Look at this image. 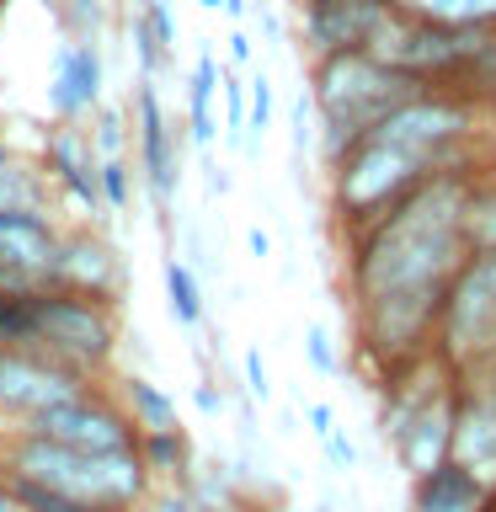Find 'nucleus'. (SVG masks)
I'll use <instances>...</instances> for the list:
<instances>
[{"mask_svg":"<svg viewBox=\"0 0 496 512\" xmlns=\"http://www.w3.org/2000/svg\"><path fill=\"white\" fill-rule=\"evenodd\" d=\"M480 171H438L384 219L347 240V299H448L454 272L470 262L464 246V198Z\"/></svg>","mask_w":496,"mask_h":512,"instance_id":"obj_1","label":"nucleus"},{"mask_svg":"<svg viewBox=\"0 0 496 512\" xmlns=\"http://www.w3.org/2000/svg\"><path fill=\"white\" fill-rule=\"evenodd\" d=\"M0 480H22V486H43L75 502L96 507H134L144 512L155 502V480L144 470L139 448H118V454H86V448L48 443L38 432L0 427Z\"/></svg>","mask_w":496,"mask_h":512,"instance_id":"obj_2","label":"nucleus"},{"mask_svg":"<svg viewBox=\"0 0 496 512\" xmlns=\"http://www.w3.org/2000/svg\"><path fill=\"white\" fill-rule=\"evenodd\" d=\"M416 91H427V80H416L406 70H395V64L374 59L368 48L315 59L310 64V102H315L320 160L336 166L352 144L368 139L400 102H411Z\"/></svg>","mask_w":496,"mask_h":512,"instance_id":"obj_3","label":"nucleus"},{"mask_svg":"<svg viewBox=\"0 0 496 512\" xmlns=\"http://www.w3.org/2000/svg\"><path fill=\"white\" fill-rule=\"evenodd\" d=\"M326 171H331L326 198H331V219H336L342 246H347L352 235H363L374 219H384L400 198H411L427 176H438V166H432L427 155L406 150V144H390V139H379V134L358 139Z\"/></svg>","mask_w":496,"mask_h":512,"instance_id":"obj_4","label":"nucleus"},{"mask_svg":"<svg viewBox=\"0 0 496 512\" xmlns=\"http://www.w3.org/2000/svg\"><path fill=\"white\" fill-rule=\"evenodd\" d=\"M32 342H43L54 358H64L80 374L102 379L123 342V299H96L43 283L32 294Z\"/></svg>","mask_w":496,"mask_h":512,"instance_id":"obj_5","label":"nucleus"},{"mask_svg":"<svg viewBox=\"0 0 496 512\" xmlns=\"http://www.w3.org/2000/svg\"><path fill=\"white\" fill-rule=\"evenodd\" d=\"M432 352L448 368H475L496 358V251H470L443 299Z\"/></svg>","mask_w":496,"mask_h":512,"instance_id":"obj_6","label":"nucleus"},{"mask_svg":"<svg viewBox=\"0 0 496 512\" xmlns=\"http://www.w3.org/2000/svg\"><path fill=\"white\" fill-rule=\"evenodd\" d=\"M91 384V374L54 358L43 342H6L0 347V422L22 427L32 416L64 406V400L86 395Z\"/></svg>","mask_w":496,"mask_h":512,"instance_id":"obj_7","label":"nucleus"},{"mask_svg":"<svg viewBox=\"0 0 496 512\" xmlns=\"http://www.w3.org/2000/svg\"><path fill=\"white\" fill-rule=\"evenodd\" d=\"M22 432H38L48 443L86 448V454H118V448H139V427L123 411V400H112L102 384H91L86 395L64 400V406L22 422Z\"/></svg>","mask_w":496,"mask_h":512,"instance_id":"obj_8","label":"nucleus"},{"mask_svg":"<svg viewBox=\"0 0 496 512\" xmlns=\"http://www.w3.org/2000/svg\"><path fill=\"white\" fill-rule=\"evenodd\" d=\"M134 171L155 208H171L176 182H182V134L171 128L166 107H160L155 80H139L134 91Z\"/></svg>","mask_w":496,"mask_h":512,"instance_id":"obj_9","label":"nucleus"},{"mask_svg":"<svg viewBox=\"0 0 496 512\" xmlns=\"http://www.w3.org/2000/svg\"><path fill=\"white\" fill-rule=\"evenodd\" d=\"M48 283L75 288V294H96V299H123V256L102 230H91V224L59 230V256H54Z\"/></svg>","mask_w":496,"mask_h":512,"instance_id":"obj_10","label":"nucleus"},{"mask_svg":"<svg viewBox=\"0 0 496 512\" xmlns=\"http://www.w3.org/2000/svg\"><path fill=\"white\" fill-rule=\"evenodd\" d=\"M384 11L390 0H299V32L310 43V59L363 48Z\"/></svg>","mask_w":496,"mask_h":512,"instance_id":"obj_11","label":"nucleus"},{"mask_svg":"<svg viewBox=\"0 0 496 512\" xmlns=\"http://www.w3.org/2000/svg\"><path fill=\"white\" fill-rule=\"evenodd\" d=\"M102 86H107V70H102V48H96V38H75V43L54 48L48 107H54L59 123H75V118H86L91 107H102Z\"/></svg>","mask_w":496,"mask_h":512,"instance_id":"obj_12","label":"nucleus"},{"mask_svg":"<svg viewBox=\"0 0 496 512\" xmlns=\"http://www.w3.org/2000/svg\"><path fill=\"white\" fill-rule=\"evenodd\" d=\"M43 166L48 176L70 192V198L86 208V214H102V176H96V150H91V134H80L75 123H59L54 134L43 139Z\"/></svg>","mask_w":496,"mask_h":512,"instance_id":"obj_13","label":"nucleus"},{"mask_svg":"<svg viewBox=\"0 0 496 512\" xmlns=\"http://www.w3.org/2000/svg\"><path fill=\"white\" fill-rule=\"evenodd\" d=\"M54 256H59V224L48 214H16V208L0 214V267L48 283Z\"/></svg>","mask_w":496,"mask_h":512,"instance_id":"obj_14","label":"nucleus"},{"mask_svg":"<svg viewBox=\"0 0 496 512\" xmlns=\"http://www.w3.org/2000/svg\"><path fill=\"white\" fill-rule=\"evenodd\" d=\"M486 496L491 486L454 454L411 480V512H486Z\"/></svg>","mask_w":496,"mask_h":512,"instance_id":"obj_15","label":"nucleus"},{"mask_svg":"<svg viewBox=\"0 0 496 512\" xmlns=\"http://www.w3.org/2000/svg\"><path fill=\"white\" fill-rule=\"evenodd\" d=\"M139 459H144V470H150L155 491H160V486H176V491L192 486V464H198V454H192L187 427L139 432Z\"/></svg>","mask_w":496,"mask_h":512,"instance_id":"obj_16","label":"nucleus"},{"mask_svg":"<svg viewBox=\"0 0 496 512\" xmlns=\"http://www.w3.org/2000/svg\"><path fill=\"white\" fill-rule=\"evenodd\" d=\"M219 75H224V64L203 48L198 64H192V80H187V139L198 144V150H208V144H214V134H219V123H214Z\"/></svg>","mask_w":496,"mask_h":512,"instance_id":"obj_17","label":"nucleus"},{"mask_svg":"<svg viewBox=\"0 0 496 512\" xmlns=\"http://www.w3.org/2000/svg\"><path fill=\"white\" fill-rule=\"evenodd\" d=\"M118 400H123V411L134 416V427H139V432L182 427V416H176V400L160 390L155 379H144V374H123V379H118Z\"/></svg>","mask_w":496,"mask_h":512,"instance_id":"obj_18","label":"nucleus"},{"mask_svg":"<svg viewBox=\"0 0 496 512\" xmlns=\"http://www.w3.org/2000/svg\"><path fill=\"white\" fill-rule=\"evenodd\" d=\"M390 6L432 27H491L496 32V0H390Z\"/></svg>","mask_w":496,"mask_h":512,"instance_id":"obj_19","label":"nucleus"},{"mask_svg":"<svg viewBox=\"0 0 496 512\" xmlns=\"http://www.w3.org/2000/svg\"><path fill=\"white\" fill-rule=\"evenodd\" d=\"M464 246L496 251V171H480L464 198Z\"/></svg>","mask_w":496,"mask_h":512,"instance_id":"obj_20","label":"nucleus"},{"mask_svg":"<svg viewBox=\"0 0 496 512\" xmlns=\"http://www.w3.org/2000/svg\"><path fill=\"white\" fill-rule=\"evenodd\" d=\"M16 208V214H48V187L38 171H27L22 160L0 155V214Z\"/></svg>","mask_w":496,"mask_h":512,"instance_id":"obj_21","label":"nucleus"},{"mask_svg":"<svg viewBox=\"0 0 496 512\" xmlns=\"http://www.w3.org/2000/svg\"><path fill=\"white\" fill-rule=\"evenodd\" d=\"M166 304H171V320L176 326H203V283H198V272H192L187 262H166Z\"/></svg>","mask_w":496,"mask_h":512,"instance_id":"obj_22","label":"nucleus"},{"mask_svg":"<svg viewBox=\"0 0 496 512\" xmlns=\"http://www.w3.org/2000/svg\"><path fill=\"white\" fill-rule=\"evenodd\" d=\"M11 496L22 502V512H134V507H96V502H75V496L43 491V486H22V480H6Z\"/></svg>","mask_w":496,"mask_h":512,"instance_id":"obj_23","label":"nucleus"},{"mask_svg":"<svg viewBox=\"0 0 496 512\" xmlns=\"http://www.w3.org/2000/svg\"><path fill=\"white\" fill-rule=\"evenodd\" d=\"M91 150H96V160L128 155V112H123V107H96V128H91Z\"/></svg>","mask_w":496,"mask_h":512,"instance_id":"obj_24","label":"nucleus"},{"mask_svg":"<svg viewBox=\"0 0 496 512\" xmlns=\"http://www.w3.org/2000/svg\"><path fill=\"white\" fill-rule=\"evenodd\" d=\"M267 128H272V80L267 75H251L246 80V150L262 144Z\"/></svg>","mask_w":496,"mask_h":512,"instance_id":"obj_25","label":"nucleus"},{"mask_svg":"<svg viewBox=\"0 0 496 512\" xmlns=\"http://www.w3.org/2000/svg\"><path fill=\"white\" fill-rule=\"evenodd\" d=\"M96 176H102V203L112 208V214H123L128 198H134V166H128V155L96 160Z\"/></svg>","mask_w":496,"mask_h":512,"instance_id":"obj_26","label":"nucleus"},{"mask_svg":"<svg viewBox=\"0 0 496 512\" xmlns=\"http://www.w3.org/2000/svg\"><path fill=\"white\" fill-rule=\"evenodd\" d=\"M128 43H134V59H139V80H155L160 70H166V48H160V38H155V27L144 22V16H134L128 22Z\"/></svg>","mask_w":496,"mask_h":512,"instance_id":"obj_27","label":"nucleus"},{"mask_svg":"<svg viewBox=\"0 0 496 512\" xmlns=\"http://www.w3.org/2000/svg\"><path fill=\"white\" fill-rule=\"evenodd\" d=\"M32 342V294H0V347Z\"/></svg>","mask_w":496,"mask_h":512,"instance_id":"obj_28","label":"nucleus"},{"mask_svg":"<svg viewBox=\"0 0 496 512\" xmlns=\"http://www.w3.org/2000/svg\"><path fill=\"white\" fill-rule=\"evenodd\" d=\"M219 91H224V139L246 144V86H240V75L224 70L219 75Z\"/></svg>","mask_w":496,"mask_h":512,"instance_id":"obj_29","label":"nucleus"},{"mask_svg":"<svg viewBox=\"0 0 496 512\" xmlns=\"http://www.w3.org/2000/svg\"><path fill=\"white\" fill-rule=\"evenodd\" d=\"M304 358H310V368L315 374H336V347H331V336H326V326H310L304 331Z\"/></svg>","mask_w":496,"mask_h":512,"instance_id":"obj_30","label":"nucleus"},{"mask_svg":"<svg viewBox=\"0 0 496 512\" xmlns=\"http://www.w3.org/2000/svg\"><path fill=\"white\" fill-rule=\"evenodd\" d=\"M288 139H294V155L315 150V102H310V91L294 102V128H288Z\"/></svg>","mask_w":496,"mask_h":512,"instance_id":"obj_31","label":"nucleus"},{"mask_svg":"<svg viewBox=\"0 0 496 512\" xmlns=\"http://www.w3.org/2000/svg\"><path fill=\"white\" fill-rule=\"evenodd\" d=\"M64 16L86 32V38H96L102 32V22H107V0H64Z\"/></svg>","mask_w":496,"mask_h":512,"instance_id":"obj_32","label":"nucleus"},{"mask_svg":"<svg viewBox=\"0 0 496 512\" xmlns=\"http://www.w3.org/2000/svg\"><path fill=\"white\" fill-rule=\"evenodd\" d=\"M139 16L155 27L160 48H166V54H176V16L166 11V0H144V6H139Z\"/></svg>","mask_w":496,"mask_h":512,"instance_id":"obj_33","label":"nucleus"},{"mask_svg":"<svg viewBox=\"0 0 496 512\" xmlns=\"http://www.w3.org/2000/svg\"><path fill=\"white\" fill-rule=\"evenodd\" d=\"M240 368H246V395H251V400H272V384H267V363H262V352L246 347V352H240Z\"/></svg>","mask_w":496,"mask_h":512,"instance_id":"obj_34","label":"nucleus"},{"mask_svg":"<svg viewBox=\"0 0 496 512\" xmlns=\"http://www.w3.org/2000/svg\"><path fill=\"white\" fill-rule=\"evenodd\" d=\"M320 448L331 454V464H336V470H352V464H358V448H352V438H347L342 427H336L331 438H320Z\"/></svg>","mask_w":496,"mask_h":512,"instance_id":"obj_35","label":"nucleus"},{"mask_svg":"<svg viewBox=\"0 0 496 512\" xmlns=\"http://www.w3.org/2000/svg\"><path fill=\"white\" fill-rule=\"evenodd\" d=\"M304 416H310V432H315V438H331V432H336V411L326 406V400H315V406H304Z\"/></svg>","mask_w":496,"mask_h":512,"instance_id":"obj_36","label":"nucleus"},{"mask_svg":"<svg viewBox=\"0 0 496 512\" xmlns=\"http://www.w3.org/2000/svg\"><path fill=\"white\" fill-rule=\"evenodd\" d=\"M192 406H198L203 416H219V411H224V395H219V390H214V384H208V379H203V384H198V390H192Z\"/></svg>","mask_w":496,"mask_h":512,"instance_id":"obj_37","label":"nucleus"},{"mask_svg":"<svg viewBox=\"0 0 496 512\" xmlns=\"http://www.w3.org/2000/svg\"><path fill=\"white\" fill-rule=\"evenodd\" d=\"M224 43H230V64H235V70H240V64H251V54H256V48H251V32H246V27H235Z\"/></svg>","mask_w":496,"mask_h":512,"instance_id":"obj_38","label":"nucleus"},{"mask_svg":"<svg viewBox=\"0 0 496 512\" xmlns=\"http://www.w3.org/2000/svg\"><path fill=\"white\" fill-rule=\"evenodd\" d=\"M246 246H251V256H272V235L256 224V230H246Z\"/></svg>","mask_w":496,"mask_h":512,"instance_id":"obj_39","label":"nucleus"},{"mask_svg":"<svg viewBox=\"0 0 496 512\" xmlns=\"http://www.w3.org/2000/svg\"><path fill=\"white\" fill-rule=\"evenodd\" d=\"M251 11V0H224V16H230V22L240 27V16H246Z\"/></svg>","mask_w":496,"mask_h":512,"instance_id":"obj_40","label":"nucleus"},{"mask_svg":"<svg viewBox=\"0 0 496 512\" xmlns=\"http://www.w3.org/2000/svg\"><path fill=\"white\" fill-rule=\"evenodd\" d=\"M0 512H22V502L11 496V486H6V480H0Z\"/></svg>","mask_w":496,"mask_h":512,"instance_id":"obj_41","label":"nucleus"},{"mask_svg":"<svg viewBox=\"0 0 496 512\" xmlns=\"http://www.w3.org/2000/svg\"><path fill=\"white\" fill-rule=\"evenodd\" d=\"M198 6H203V11H224V0H198Z\"/></svg>","mask_w":496,"mask_h":512,"instance_id":"obj_42","label":"nucleus"},{"mask_svg":"<svg viewBox=\"0 0 496 512\" xmlns=\"http://www.w3.org/2000/svg\"><path fill=\"white\" fill-rule=\"evenodd\" d=\"M0 22H6V0H0Z\"/></svg>","mask_w":496,"mask_h":512,"instance_id":"obj_43","label":"nucleus"},{"mask_svg":"<svg viewBox=\"0 0 496 512\" xmlns=\"http://www.w3.org/2000/svg\"><path fill=\"white\" fill-rule=\"evenodd\" d=\"M0 155H6V144H0Z\"/></svg>","mask_w":496,"mask_h":512,"instance_id":"obj_44","label":"nucleus"}]
</instances>
